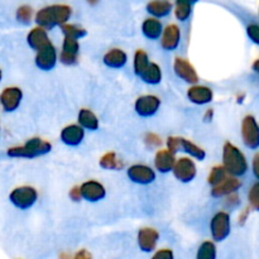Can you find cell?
<instances>
[{
	"mask_svg": "<svg viewBox=\"0 0 259 259\" xmlns=\"http://www.w3.org/2000/svg\"><path fill=\"white\" fill-rule=\"evenodd\" d=\"M174 71L175 75L181 78L184 82L190 85H196L199 82V73L189 60L184 57H175L174 60Z\"/></svg>",
	"mask_w": 259,
	"mask_h": 259,
	"instance_id": "obj_11",
	"label": "cell"
},
{
	"mask_svg": "<svg viewBox=\"0 0 259 259\" xmlns=\"http://www.w3.org/2000/svg\"><path fill=\"white\" fill-rule=\"evenodd\" d=\"M228 176H229V175L225 171L224 167H223L222 164H217V166H214L210 169L209 175H207V184L211 187H214L217 186V185H219L222 181H224Z\"/></svg>",
	"mask_w": 259,
	"mask_h": 259,
	"instance_id": "obj_32",
	"label": "cell"
},
{
	"mask_svg": "<svg viewBox=\"0 0 259 259\" xmlns=\"http://www.w3.org/2000/svg\"><path fill=\"white\" fill-rule=\"evenodd\" d=\"M247 34L255 45H259V25L258 24H250L247 28Z\"/></svg>",
	"mask_w": 259,
	"mask_h": 259,
	"instance_id": "obj_39",
	"label": "cell"
},
{
	"mask_svg": "<svg viewBox=\"0 0 259 259\" xmlns=\"http://www.w3.org/2000/svg\"><path fill=\"white\" fill-rule=\"evenodd\" d=\"M60 139L65 146L77 147L85 139V131L78 124H68L61 131Z\"/></svg>",
	"mask_w": 259,
	"mask_h": 259,
	"instance_id": "obj_17",
	"label": "cell"
},
{
	"mask_svg": "<svg viewBox=\"0 0 259 259\" xmlns=\"http://www.w3.org/2000/svg\"><path fill=\"white\" fill-rule=\"evenodd\" d=\"M50 42L51 40H50V37H48L47 30L43 29V28L40 27L32 28L27 35L28 46H29L32 50H34L35 52Z\"/></svg>",
	"mask_w": 259,
	"mask_h": 259,
	"instance_id": "obj_23",
	"label": "cell"
},
{
	"mask_svg": "<svg viewBox=\"0 0 259 259\" xmlns=\"http://www.w3.org/2000/svg\"><path fill=\"white\" fill-rule=\"evenodd\" d=\"M9 201L14 207L19 210L32 209L38 201V191L35 187L29 185H22L13 189L9 194Z\"/></svg>",
	"mask_w": 259,
	"mask_h": 259,
	"instance_id": "obj_4",
	"label": "cell"
},
{
	"mask_svg": "<svg viewBox=\"0 0 259 259\" xmlns=\"http://www.w3.org/2000/svg\"><path fill=\"white\" fill-rule=\"evenodd\" d=\"M223 167L228 175L239 177L247 174L248 162L244 153L230 142H227L223 147Z\"/></svg>",
	"mask_w": 259,
	"mask_h": 259,
	"instance_id": "obj_3",
	"label": "cell"
},
{
	"mask_svg": "<svg viewBox=\"0 0 259 259\" xmlns=\"http://www.w3.org/2000/svg\"><path fill=\"white\" fill-rule=\"evenodd\" d=\"M61 30H62L63 37L73 38V39H77V40L81 39V38L86 37V34H88L85 28L76 24H70V23H66V24L61 25Z\"/></svg>",
	"mask_w": 259,
	"mask_h": 259,
	"instance_id": "obj_31",
	"label": "cell"
},
{
	"mask_svg": "<svg viewBox=\"0 0 259 259\" xmlns=\"http://www.w3.org/2000/svg\"><path fill=\"white\" fill-rule=\"evenodd\" d=\"M172 3L169 0H152L147 4V12L152 15V18H164L171 13Z\"/></svg>",
	"mask_w": 259,
	"mask_h": 259,
	"instance_id": "obj_26",
	"label": "cell"
},
{
	"mask_svg": "<svg viewBox=\"0 0 259 259\" xmlns=\"http://www.w3.org/2000/svg\"><path fill=\"white\" fill-rule=\"evenodd\" d=\"M144 143H146V146L149 147V148H158L162 144V139L158 134L149 132V133H147L146 136H144Z\"/></svg>",
	"mask_w": 259,
	"mask_h": 259,
	"instance_id": "obj_36",
	"label": "cell"
},
{
	"mask_svg": "<svg viewBox=\"0 0 259 259\" xmlns=\"http://www.w3.org/2000/svg\"><path fill=\"white\" fill-rule=\"evenodd\" d=\"M139 77L143 82L148 83V85H158L162 82V77H163L161 66L156 62H149V65L147 66V68Z\"/></svg>",
	"mask_w": 259,
	"mask_h": 259,
	"instance_id": "obj_27",
	"label": "cell"
},
{
	"mask_svg": "<svg viewBox=\"0 0 259 259\" xmlns=\"http://www.w3.org/2000/svg\"><path fill=\"white\" fill-rule=\"evenodd\" d=\"M159 240V232L152 227L141 228L137 233V243L143 253H152L156 250Z\"/></svg>",
	"mask_w": 259,
	"mask_h": 259,
	"instance_id": "obj_14",
	"label": "cell"
},
{
	"mask_svg": "<svg viewBox=\"0 0 259 259\" xmlns=\"http://www.w3.org/2000/svg\"><path fill=\"white\" fill-rule=\"evenodd\" d=\"M172 174L175 179L181 184H190L197 176L196 163L190 157H180V158H176Z\"/></svg>",
	"mask_w": 259,
	"mask_h": 259,
	"instance_id": "obj_6",
	"label": "cell"
},
{
	"mask_svg": "<svg viewBox=\"0 0 259 259\" xmlns=\"http://www.w3.org/2000/svg\"><path fill=\"white\" fill-rule=\"evenodd\" d=\"M151 259H175L174 250L168 249V248H162V249L156 250Z\"/></svg>",
	"mask_w": 259,
	"mask_h": 259,
	"instance_id": "obj_38",
	"label": "cell"
},
{
	"mask_svg": "<svg viewBox=\"0 0 259 259\" xmlns=\"http://www.w3.org/2000/svg\"><path fill=\"white\" fill-rule=\"evenodd\" d=\"M248 201L252 209L259 211V182H255L248 192Z\"/></svg>",
	"mask_w": 259,
	"mask_h": 259,
	"instance_id": "obj_35",
	"label": "cell"
},
{
	"mask_svg": "<svg viewBox=\"0 0 259 259\" xmlns=\"http://www.w3.org/2000/svg\"><path fill=\"white\" fill-rule=\"evenodd\" d=\"M71 15H72L71 7L65 4H56L38 10L34 17V20L37 23V27L50 30L52 28L57 27V25L61 27V25L68 23Z\"/></svg>",
	"mask_w": 259,
	"mask_h": 259,
	"instance_id": "obj_1",
	"label": "cell"
},
{
	"mask_svg": "<svg viewBox=\"0 0 259 259\" xmlns=\"http://www.w3.org/2000/svg\"><path fill=\"white\" fill-rule=\"evenodd\" d=\"M218 249L212 240H205L200 244L196 252V259H217Z\"/></svg>",
	"mask_w": 259,
	"mask_h": 259,
	"instance_id": "obj_30",
	"label": "cell"
},
{
	"mask_svg": "<svg viewBox=\"0 0 259 259\" xmlns=\"http://www.w3.org/2000/svg\"><path fill=\"white\" fill-rule=\"evenodd\" d=\"M77 124L83 129V131L89 132L98 131L99 126H100V121H99L98 115H96L93 110L86 108H82L78 111Z\"/></svg>",
	"mask_w": 259,
	"mask_h": 259,
	"instance_id": "obj_22",
	"label": "cell"
},
{
	"mask_svg": "<svg viewBox=\"0 0 259 259\" xmlns=\"http://www.w3.org/2000/svg\"><path fill=\"white\" fill-rule=\"evenodd\" d=\"M81 199L88 202H99L106 197V189L101 182L96 180H89L80 185Z\"/></svg>",
	"mask_w": 259,
	"mask_h": 259,
	"instance_id": "obj_13",
	"label": "cell"
},
{
	"mask_svg": "<svg viewBox=\"0 0 259 259\" xmlns=\"http://www.w3.org/2000/svg\"><path fill=\"white\" fill-rule=\"evenodd\" d=\"M23 101V91L18 86H8L0 93V108L5 113L18 110Z\"/></svg>",
	"mask_w": 259,
	"mask_h": 259,
	"instance_id": "obj_10",
	"label": "cell"
},
{
	"mask_svg": "<svg viewBox=\"0 0 259 259\" xmlns=\"http://www.w3.org/2000/svg\"><path fill=\"white\" fill-rule=\"evenodd\" d=\"M248 215H249V207H247V209H244L242 212H240L239 219H238V222H239V225H243L245 222H247Z\"/></svg>",
	"mask_w": 259,
	"mask_h": 259,
	"instance_id": "obj_44",
	"label": "cell"
},
{
	"mask_svg": "<svg viewBox=\"0 0 259 259\" xmlns=\"http://www.w3.org/2000/svg\"><path fill=\"white\" fill-rule=\"evenodd\" d=\"M232 232L230 215L227 211H218L210 220V233L214 242H223Z\"/></svg>",
	"mask_w": 259,
	"mask_h": 259,
	"instance_id": "obj_5",
	"label": "cell"
},
{
	"mask_svg": "<svg viewBox=\"0 0 259 259\" xmlns=\"http://www.w3.org/2000/svg\"><path fill=\"white\" fill-rule=\"evenodd\" d=\"M191 13H192L191 5L176 3V7H175V17L177 18V20H180V22H186V20L191 17Z\"/></svg>",
	"mask_w": 259,
	"mask_h": 259,
	"instance_id": "obj_33",
	"label": "cell"
},
{
	"mask_svg": "<svg viewBox=\"0 0 259 259\" xmlns=\"http://www.w3.org/2000/svg\"><path fill=\"white\" fill-rule=\"evenodd\" d=\"M126 177L133 184L146 186V185H151L156 181L157 174L154 168H152L148 164L136 163L129 166V168L126 169Z\"/></svg>",
	"mask_w": 259,
	"mask_h": 259,
	"instance_id": "obj_7",
	"label": "cell"
},
{
	"mask_svg": "<svg viewBox=\"0 0 259 259\" xmlns=\"http://www.w3.org/2000/svg\"><path fill=\"white\" fill-rule=\"evenodd\" d=\"M2 78H3V70L0 68V81H2Z\"/></svg>",
	"mask_w": 259,
	"mask_h": 259,
	"instance_id": "obj_50",
	"label": "cell"
},
{
	"mask_svg": "<svg viewBox=\"0 0 259 259\" xmlns=\"http://www.w3.org/2000/svg\"><path fill=\"white\" fill-rule=\"evenodd\" d=\"M212 115H214V110H212V109H209V110L205 111L204 120L205 121H211L212 120Z\"/></svg>",
	"mask_w": 259,
	"mask_h": 259,
	"instance_id": "obj_45",
	"label": "cell"
},
{
	"mask_svg": "<svg viewBox=\"0 0 259 259\" xmlns=\"http://www.w3.org/2000/svg\"><path fill=\"white\" fill-rule=\"evenodd\" d=\"M242 187V182L238 177L228 176L224 181L220 182L217 186L211 187V196L220 199V197H227L229 195L235 194L238 190Z\"/></svg>",
	"mask_w": 259,
	"mask_h": 259,
	"instance_id": "obj_20",
	"label": "cell"
},
{
	"mask_svg": "<svg viewBox=\"0 0 259 259\" xmlns=\"http://www.w3.org/2000/svg\"><path fill=\"white\" fill-rule=\"evenodd\" d=\"M197 0H176V3H180V4H186V5H194Z\"/></svg>",
	"mask_w": 259,
	"mask_h": 259,
	"instance_id": "obj_46",
	"label": "cell"
},
{
	"mask_svg": "<svg viewBox=\"0 0 259 259\" xmlns=\"http://www.w3.org/2000/svg\"><path fill=\"white\" fill-rule=\"evenodd\" d=\"M78 52H80V43L73 38L63 37L62 48H61L58 60L65 66H73L78 61Z\"/></svg>",
	"mask_w": 259,
	"mask_h": 259,
	"instance_id": "obj_15",
	"label": "cell"
},
{
	"mask_svg": "<svg viewBox=\"0 0 259 259\" xmlns=\"http://www.w3.org/2000/svg\"><path fill=\"white\" fill-rule=\"evenodd\" d=\"M149 56L148 53L146 52L144 50H137L136 52H134V56H133V70H134V73H136L137 76H141L142 73H143V71L146 70L147 66L149 65Z\"/></svg>",
	"mask_w": 259,
	"mask_h": 259,
	"instance_id": "obj_29",
	"label": "cell"
},
{
	"mask_svg": "<svg viewBox=\"0 0 259 259\" xmlns=\"http://www.w3.org/2000/svg\"><path fill=\"white\" fill-rule=\"evenodd\" d=\"M86 2H88L89 4H91V5H95L96 3H98V0H86Z\"/></svg>",
	"mask_w": 259,
	"mask_h": 259,
	"instance_id": "obj_49",
	"label": "cell"
},
{
	"mask_svg": "<svg viewBox=\"0 0 259 259\" xmlns=\"http://www.w3.org/2000/svg\"><path fill=\"white\" fill-rule=\"evenodd\" d=\"M161 99L153 94H146L141 95L134 101V110L142 118H151L158 113L161 108Z\"/></svg>",
	"mask_w": 259,
	"mask_h": 259,
	"instance_id": "obj_8",
	"label": "cell"
},
{
	"mask_svg": "<svg viewBox=\"0 0 259 259\" xmlns=\"http://www.w3.org/2000/svg\"><path fill=\"white\" fill-rule=\"evenodd\" d=\"M252 169L254 176L259 180V152L253 157V162H252Z\"/></svg>",
	"mask_w": 259,
	"mask_h": 259,
	"instance_id": "obj_43",
	"label": "cell"
},
{
	"mask_svg": "<svg viewBox=\"0 0 259 259\" xmlns=\"http://www.w3.org/2000/svg\"><path fill=\"white\" fill-rule=\"evenodd\" d=\"M186 96L190 103L195 104V105H207L214 100V91L209 86L196 83L187 89Z\"/></svg>",
	"mask_w": 259,
	"mask_h": 259,
	"instance_id": "obj_16",
	"label": "cell"
},
{
	"mask_svg": "<svg viewBox=\"0 0 259 259\" xmlns=\"http://www.w3.org/2000/svg\"><path fill=\"white\" fill-rule=\"evenodd\" d=\"M180 142H181V137H168L166 141L167 149L176 154L177 152H180Z\"/></svg>",
	"mask_w": 259,
	"mask_h": 259,
	"instance_id": "obj_37",
	"label": "cell"
},
{
	"mask_svg": "<svg viewBox=\"0 0 259 259\" xmlns=\"http://www.w3.org/2000/svg\"><path fill=\"white\" fill-rule=\"evenodd\" d=\"M161 47L164 51H176L181 42V29L176 24H168L163 28V32L161 35Z\"/></svg>",
	"mask_w": 259,
	"mask_h": 259,
	"instance_id": "obj_18",
	"label": "cell"
},
{
	"mask_svg": "<svg viewBox=\"0 0 259 259\" xmlns=\"http://www.w3.org/2000/svg\"><path fill=\"white\" fill-rule=\"evenodd\" d=\"M68 197H70L71 200H72L73 202H78L81 201V192H80V187L78 186H73L72 189L68 191Z\"/></svg>",
	"mask_w": 259,
	"mask_h": 259,
	"instance_id": "obj_40",
	"label": "cell"
},
{
	"mask_svg": "<svg viewBox=\"0 0 259 259\" xmlns=\"http://www.w3.org/2000/svg\"><path fill=\"white\" fill-rule=\"evenodd\" d=\"M52 151V143L39 137H33L25 141L24 144L13 146L7 149V156L10 158L33 159L48 154Z\"/></svg>",
	"mask_w": 259,
	"mask_h": 259,
	"instance_id": "obj_2",
	"label": "cell"
},
{
	"mask_svg": "<svg viewBox=\"0 0 259 259\" xmlns=\"http://www.w3.org/2000/svg\"><path fill=\"white\" fill-rule=\"evenodd\" d=\"M180 151L185 152L190 158L196 159V161L200 162H202L206 158V152H205L204 148L197 146L196 143H194V142L190 141V139L182 138V137L181 142H180Z\"/></svg>",
	"mask_w": 259,
	"mask_h": 259,
	"instance_id": "obj_25",
	"label": "cell"
},
{
	"mask_svg": "<svg viewBox=\"0 0 259 259\" xmlns=\"http://www.w3.org/2000/svg\"><path fill=\"white\" fill-rule=\"evenodd\" d=\"M162 32H163V25L161 20L156 18H147L142 23V33L146 38L151 40H157L161 38Z\"/></svg>",
	"mask_w": 259,
	"mask_h": 259,
	"instance_id": "obj_24",
	"label": "cell"
},
{
	"mask_svg": "<svg viewBox=\"0 0 259 259\" xmlns=\"http://www.w3.org/2000/svg\"><path fill=\"white\" fill-rule=\"evenodd\" d=\"M242 138L248 148L257 149L259 147V125L253 115H247L243 119Z\"/></svg>",
	"mask_w": 259,
	"mask_h": 259,
	"instance_id": "obj_12",
	"label": "cell"
},
{
	"mask_svg": "<svg viewBox=\"0 0 259 259\" xmlns=\"http://www.w3.org/2000/svg\"><path fill=\"white\" fill-rule=\"evenodd\" d=\"M58 62V53L52 42L47 43L35 52L34 63L39 70L51 71L56 67Z\"/></svg>",
	"mask_w": 259,
	"mask_h": 259,
	"instance_id": "obj_9",
	"label": "cell"
},
{
	"mask_svg": "<svg viewBox=\"0 0 259 259\" xmlns=\"http://www.w3.org/2000/svg\"><path fill=\"white\" fill-rule=\"evenodd\" d=\"M70 254H67V253H62V254H60V259H71Z\"/></svg>",
	"mask_w": 259,
	"mask_h": 259,
	"instance_id": "obj_48",
	"label": "cell"
},
{
	"mask_svg": "<svg viewBox=\"0 0 259 259\" xmlns=\"http://www.w3.org/2000/svg\"><path fill=\"white\" fill-rule=\"evenodd\" d=\"M0 132H2V125H0Z\"/></svg>",
	"mask_w": 259,
	"mask_h": 259,
	"instance_id": "obj_51",
	"label": "cell"
},
{
	"mask_svg": "<svg viewBox=\"0 0 259 259\" xmlns=\"http://www.w3.org/2000/svg\"><path fill=\"white\" fill-rule=\"evenodd\" d=\"M17 19H18V22L23 23V24H28V23H30V20L33 19L32 8L28 7V5H22L20 8H18Z\"/></svg>",
	"mask_w": 259,
	"mask_h": 259,
	"instance_id": "obj_34",
	"label": "cell"
},
{
	"mask_svg": "<svg viewBox=\"0 0 259 259\" xmlns=\"http://www.w3.org/2000/svg\"><path fill=\"white\" fill-rule=\"evenodd\" d=\"M99 166L106 171H120L124 168V162L118 157L115 152L110 151L104 153L99 159Z\"/></svg>",
	"mask_w": 259,
	"mask_h": 259,
	"instance_id": "obj_28",
	"label": "cell"
},
{
	"mask_svg": "<svg viewBox=\"0 0 259 259\" xmlns=\"http://www.w3.org/2000/svg\"><path fill=\"white\" fill-rule=\"evenodd\" d=\"M225 204H227L228 206H230V207L237 206V205L239 204V197H238L237 192H235V194L229 195V196H227V200H225Z\"/></svg>",
	"mask_w": 259,
	"mask_h": 259,
	"instance_id": "obj_42",
	"label": "cell"
},
{
	"mask_svg": "<svg viewBox=\"0 0 259 259\" xmlns=\"http://www.w3.org/2000/svg\"><path fill=\"white\" fill-rule=\"evenodd\" d=\"M176 162V156L167 148H159L154 154V171L159 174H169L172 172Z\"/></svg>",
	"mask_w": 259,
	"mask_h": 259,
	"instance_id": "obj_19",
	"label": "cell"
},
{
	"mask_svg": "<svg viewBox=\"0 0 259 259\" xmlns=\"http://www.w3.org/2000/svg\"><path fill=\"white\" fill-rule=\"evenodd\" d=\"M71 259H94V258L88 249H80L72 255V258Z\"/></svg>",
	"mask_w": 259,
	"mask_h": 259,
	"instance_id": "obj_41",
	"label": "cell"
},
{
	"mask_svg": "<svg viewBox=\"0 0 259 259\" xmlns=\"http://www.w3.org/2000/svg\"><path fill=\"white\" fill-rule=\"evenodd\" d=\"M103 62L106 67L113 68V70H120V68L125 67L126 62H128V55L121 48H111L104 55Z\"/></svg>",
	"mask_w": 259,
	"mask_h": 259,
	"instance_id": "obj_21",
	"label": "cell"
},
{
	"mask_svg": "<svg viewBox=\"0 0 259 259\" xmlns=\"http://www.w3.org/2000/svg\"><path fill=\"white\" fill-rule=\"evenodd\" d=\"M253 70H254L255 72L259 73V60L254 61V63H253Z\"/></svg>",
	"mask_w": 259,
	"mask_h": 259,
	"instance_id": "obj_47",
	"label": "cell"
}]
</instances>
